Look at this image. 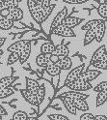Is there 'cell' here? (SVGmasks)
Masks as SVG:
<instances>
[{"label": "cell", "instance_id": "cell-37", "mask_svg": "<svg viewBox=\"0 0 107 120\" xmlns=\"http://www.w3.org/2000/svg\"><path fill=\"white\" fill-rule=\"evenodd\" d=\"M48 118L49 120H68V118L63 114H50L48 115Z\"/></svg>", "mask_w": 107, "mask_h": 120}, {"label": "cell", "instance_id": "cell-42", "mask_svg": "<svg viewBox=\"0 0 107 120\" xmlns=\"http://www.w3.org/2000/svg\"><path fill=\"white\" fill-rule=\"evenodd\" d=\"M94 120H107V119H106L105 115H96V116H95Z\"/></svg>", "mask_w": 107, "mask_h": 120}, {"label": "cell", "instance_id": "cell-2", "mask_svg": "<svg viewBox=\"0 0 107 120\" xmlns=\"http://www.w3.org/2000/svg\"><path fill=\"white\" fill-rule=\"evenodd\" d=\"M50 33L61 36V37H74L75 36L73 30L71 28L66 27L62 24H60V25L56 26L55 28H53L52 30H50Z\"/></svg>", "mask_w": 107, "mask_h": 120}, {"label": "cell", "instance_id": "cell-41", "mask_svg": "<svg viewBox=\"0 0 107 120\" xmlns=\"http://www.w3.org/2000/svg\"><path fill=\"white\" fill-rule=\"evenodd\" d=\"M10 13V10L9 9H7V8H4L0 11V15H1V17H8V15Z\"/></svg>", "mask_w": 107, "mask_h": 120}, {"label": "cell", "instance_id": "cell-15", "mask_svg": "<svg viewBox=\"0 0 107 120\" xmlns=\"http://www.w3.org/2000/svg\"><path fill=\"white\" fill-rule=\"evenodd\" d=\"M45 72L52 77L58 76V75L62 72L61 68L58 66L57 63H49L48 65L45 66Z\"/></svg>", "mask_w": 107, "mask_h": 120}, {"label": "cell", "instance_id": "cell-35", "mask_svg": "<svg viewBox=\"0 0 107 120\" xmlns=\"http://www.w3.org/2000/svg\"><path fill=\"white\" fill-rule=\"evenodd\" d=\"M92 65H94V67H96V68L101 69V70H106L107 61H103V60H96V61H95Z\"/></svg>", "mask_w": 107, "mask_h": 120}, {"label": "cell", "instance_id": "cell-48", "mask_svg": "<svg viewBox=\"0 0 107 120\" xmlns=\"http://www.w3.org/2000/svg\"><path fill=\"white\" fill-rule=\"evenodd\" d=\"M100 1V3H106V0H99Z\"/></svg>", "mask_w": 107, "mask_h": 120}, {"label": "cell", "instance_id": "cell-19", "mask_svg": "<svg viewBox=\"0 0 107 120\" xmlns=\"http://www.w3.org/2000/svg\"><path fill=\"white\" fill-rule=\"evenodd\" d=\"M73 104H74L76 110H80V111L89 110L88 103L85 101V99H75V100H73Z\"/></svg>", "mask_w": 107, "mask_h": 120}, {"label": "cell", "instance_id": "cell-25", "mask_svg": "<svg viewBox=\"0 0 107 120\" xmlns=\"http://www.w3.org/2000/svg\"><path fill=\"white\" fill-rule=\"evenodd\" d=\"M55 49V45L52 43H44L41 47V53L44 54H51Z\"/></svg>", "mask_w": 107, "mask_h": 120}, {"label": "cell", "instance_id": "cell-10", "mask_svg": "<svg viewBox=\"0 0 107 120\" xmlns=\"http://www.w3.org/2000/svg\"><path fill=\"white\" fill-rule=\"evenodd\" d=\"M23 11H22L20 8H18V7H17V8H14L12 10H10V13L8 15V19H10L11 20H13L14 22V21H19L21 20L22 19H23Z\"/></svg>", "mask_w": 107, "mask_h": 120}, {"label": "cell", "instance_id": "cell-5", "mask_svg": "<svg viewBox=\"0 0 107 120\" xmlns=\"http://www.w3.org/2000/svg\"><path fill=\"white\" fill-rule=\"evenodd\" d=\"M21 94H22V97L25 99V101L29 104H31L32 106H35V107H39L40 106V100L38 98L37 94L29 91V90L25 89V90H21Z\"/></svg>", "mask_w": 107, "mask_h": 120}, {"label": "cell", "instance_id": "cell-52", "mask_svg": "<svg viewBox=\"0 0 107 120\" xmlns=\"http://www.w3.org/2000/svg\"><path fill=\"white\" fill-rule=\"evenodd\" d=\"M9 120H14V119H13V118H12V119H9Z\"/></svg>", "mask_w": 107, "mask_h": 120}, {"label": "cell", "instance_id": "cell-11", "mask_svg": "<svg viewBox=\"0 0 107 120\" xmlns=\"http://www.w3.org/2000/svg\"><path fill=\"white\" fill-rule=\"evenodd\" d=\"M82 21L81 19H78V18H75V17H66L63 21H62V25L66 26V27H68V28H73L75 26H77L80 22Z\"/></svg>", "mask_w": 107, "mask_h": 120}, {"label": "cell", "instance_id": "cell-32", "mask_svg": "<svg viewBox=\"0 0 107 120\" xmlns=\"http://www.w3.org/2000/svg\"><path fill=\"white\" fill-rule=\"evenodd\" d=\"M28 118V115L25 111L22 110H18L17 112H14L13 115V119L14 120H26Z\"/></svg>", "mask_w": 107, "mask_h": 120}, {"label": "cell", "instance_id": "cell-1", "mask_svg": "<svg viewBox=\"0 0 107 120\" xmlns=\"http://www.w3.org/2000/svg\"><path fill=\"white\" fill-rule=\"evenodd\" d=\"M65 86L70 88L71 90H73V91H80V92L88 91V90L93 88V85H92L89 81H82L79 79H75L73 81H71L70 83L66 84Z\"/></svg>", "mask_w": 107, "mask_h": 120}, {"label": "cell", "instance_id": "cell-3", "mask_svg": "<svg viewBox=\"0 0 107 120\" xmlns=\"http://www.w3.org/2000/svg\"><path fill=\"white\" fill-rule=\"evenodd\" d=\"M27 6L32 19L37 23H40V8L38 7L36 1H34V0H27Z\"/></svg>", "mask_w": 107, "mask_h": 120}, {"label": "cell", "instance_id": "cell-21", "mask_svg": "<svg viewBox=\"0 0 107 120\" xmlns=\"http://www.w3.org/2000/svg\"><path fill=\"white\" fill-rule=\"evenodd\" d=\"M39 86H40V84L38 83V81H36L35 79H29V78L26 79V89L29 90V91L37 94V91H38Z\"/></svg>", "mask_w": 107, "mask_h": 120}, {"label": "cell", "instance_id": "cell-7", "mask_svg": "<svg viewBox=\"0 0 107 120\" xmlns=\"http://www.w3.org/2000/svg\"><path fill=\"white\" fill-rule=\"evenodd\" d=\"M83 70H84V65L83 64L80 65V66H78V67H76V68H74L73 70H71L70 73H68V77H67V79L65 80L64 86L66 84H68V83H70L71 81H73L75 79H77V78L80 76V74L83 72Z\"/></svg>", "mask_w": 107, "mask_h": 120}, {"label": "cell", "instance_id": "cell-33", "mask_svg": "<svg viewBox=\"0 0 107 120\" xmlns=\"http://www.w3.org/2000/svg\"><path fill=\"white\" fill-rule=\"evenodd\" d=\"M14 94L13 89L10 87H6V88H0V99H4L6 97H9Z\"/></svg>", "mask_w": 107, "mask_h": 120}, {"label": "cell", "instance_id": "cell-23", "mask_svg": "<svg viewBox=\"0 0 107 120\" xmlns=\"http://www.w3.org/2000/svg\"><path fill=\"white\" fill-rule=\"evenodd\" d=\"M14 26V21L8 19L7 17H2L0 19V29L9 30Z\"/></svg>", "mask_w": 107, "mask_h": 120}, {"label": "cell", "instance_id": "cell-47", "mask_svg": "<svg viewBox=\"0 0 107 120\" xmlns=\"http://www.w3.org/2000/svg\"><path fill=\"white\" fill-rule=\"evenodd\" d=\"M26 120H39V119H38L37 117H28Z\"/></svg>", "mask_w": 107, "mask_h": 120}, {"label": "cell", "instance_id": "cell-34", "mask_svg": "<svg viewBox=\"0 0 107 120\" xmlns=\"http://www.w3.org/2000/svg\"><path fill=\"white\" fill-rule=\"evenodd\" d=\"M37 96L39 98L40 102H42L44 99V96H45V87L43 84L40 85L39 88H38V91H37Z\"/></svg>", "mask_w": 107, "mask_h": 120}, {"label": "cell", "instance_id": "cell-30", "mask_svg": "<svg viewBox=\"0 0 107 120\" xmlns=\"http://www.w3.org/2000/svg\"><path fill=\"white\" fill-rule=\"evenodd\" d=\"M97 13L102 19H106L107 18V5L106 3H100L97 8Z\"/></svg>", "mask_w": 107, "mask_h": 120}, {"label": "cell", "instance_id": "cell-38", "mask_svg": "<svg viewBox=\"0 0 107 120\" xmlns=\"http://www.w3.org/2000/svg\"><path fill=\"white\" fill-rule=\"evenodd\" d=\"M36 3L38 7L42 9V8H44V7H47L50 4V0H36Z\"/></svg>", "mask_w": 107, "mask_h": 120}, {"label": "cell", "instance_id": "cell-50", "mask_svg": "<svg viewBox=\"0 0 107 120\" xmlns=\"http://www.w3.org/2000/svg\"><path fill=\"white\" fill-rule=\"evenodd\" d=\"M0 120H2V115L0 114Z\"/></svg>", "mask_w": 107, "mask_h": 120}, {"label": "cell", "instance_id": "cell-27", "mask_svg": "<svg viewBox=\"0 0 107 120\" xmlns=\"http://www.w3.org/2000/svg\"><path fill=\"white\" fill-rule=\"evenodd\" d=\"M101 19H93V20H89L88 22H86L85 24L82 26V30L84 31H87V30H94L97 24L100 22Z\"/></svg>", "mask_w": 107, "mask_h": 120}, {"label": "cell", "instance_id": "cell-14", "mask_svg": "<svg viewBox=\"0 0 107 120\" xmlns=\"http://www.w3.org/2000/svg\"><path fill=\"white\" fill-rule=\"evenodd\" d=\"M68 53H70V49H68V48L66 45H58V46L55 47L54 51L51 54H55L60 58H63L65 56H68Z\"/></svg>", "mask_w": 107, "mask_h": 120}, {"label": "cell", "instance_id": "cell-18", "mask_svg": "<svg viewBox=\"0 0 107 120\" xmlns=\"http://www.w3.org/2000/svg\"><path fill=\"white\" fill-rule=\"evenodd\" d=\"M57 64L61 68V70H70L72 66V61L68 56H65L63 58H60Z\"/></svg>", "mask_w": 107, "mask_h": 120}, {"label": "cell", "instance_id": "cell-12", "mask_svg": "<svg viewBox=\"0 0 107 120\" xmlns=\"http://www.w3.org/2000/svg\"><path fill=\"white\" fill-rule=\"evenodd\" d=\"M87 94L80 92V91H73V90H71L68 92H65L63 94H61V97H66V98H71L72 100L75 99H87L88 98Z\"/></svg>", "mask_w": 107, "mask_h": 120}, {"label": "cell", "instance_id": "cell-49", "mask_svg": "<svg viewBox=\"0 0 107 120\" xmlns=\"http://www.w3.org/2000/svg\"><path fill=\"white\" fill-rule=\"evenodd\" d=\"M2 54H3V50H2L1 49H0V56H1Z\"/></svg>", "mask_w": 107, "mask_h": 120}, {"label": "cell", "instance_id": "cell-13", "mask_svg": "<svg viewBox=\"0 0 107 120\" xmlns=\"http://www.w3.org/2000/svg\"><path fill=\"white\" fill-rule=\"evenodd\" d=\"M54 8H55V4H49L47 7L40 9V23L43 22L50 16V14L54 10Z\"/></svg>", "mask_w": 107, "mask_h": 120}, {"label": "cell", "instance_id": "cell-51", "mask_svg": "<svg viewBox=\"0 0 107 120\" xmlns=\"http://www.w3.org/2000/svg\"><path fill=\"white\" fill-rule=\"evenodd\" d=\"M1 18H2V17H1V15H0V19H1Z\"/></svg>", "mask_w": 107, "mask_h": 120}, {"label": "cell", "instance_id": "cell-20", "mask_svg": "<svg viewBox=\"0 0 107 120\" xmlns=\"http://www.w3.org/2000/svg\"><path fill=\"white\" fill-rule=\"evenodd\" d=\"M49 55L50 54H44V53H40L36 58V63L41 67H45L50 63L49 60Z\"/></svg>", "mask_w": 107, "mask_h": 120}, {"label": "cell", "instance_id": "cell-17", "mask_svg": "<svg viewBox=\"0 0 107 120\" xmlns=\"http://www.w3.org/2000/svg\"><path fill=\"white\" fill-rule=\"evenodd\" d=\"M27 42L28 41H26V40H20V41H18V42H14L11 45V46L8 47L7 50H8L9 52H14V51L19 52L22 49V48L26 45Z\"/></svg>", "mask_w": 107, "mask_h": 120}, {"label": "cell", "instance_id": "cell-28", "mask_svg": "<svg viewBox=\"0 0 107 120\" xmlns=\"http://www.w3.org/2000/svg\"><path fill=\"white\" fill-rule=\"evenodd\" d=\"M107 100V91L105 92H97V95H96V107L99 108L100 106H102V105L106 102Z\"/></svg>", "mask_w": 107, "mask_h": 120}, {"label": "cell", "instance_id": "cell-45", "mask_svg": "<svg viewBox=\"0 0 107 120\" xmlns=\"http://www.w3.org/2000/svg\"><path fill=\"white\" fill-rule=\"evenodd\" d=\"M6 42V38H3V37H0V49H1V47L3 46V45L5 44Z\"/></svg>", "mask_w": 107, "mask_h": 120}, {"label": "cell", "instance_id": "cell-24", "mask_svg": "<svg viewBox=\"0 0 107 120\" xmlns=\"http://www.w3.org/2000/svg\"><path fill=\"white\" fill-rule=\"evenodd\" d=\"M16 79H17V78L16 77H13V76L5 77V78L0 79V88H6V87L11 86L12 83Z\"/></svg>", "mask_w": 107, "mask_h": 120}, {"label": "cell", "instance_id": "cell-36", "mask_svg": "<svg viewBox=\"0 0 107 120\" xmlns=\"http://www.w3.org/2000/svg\"><path fill=\"white\" fill-rule=\"evenodd\" d=\"M94 90L96 92H105V91H107V82H106V80L101 81Z\"/></svg>", "mask_w": 107, "mask_h": 120}, {"label": "cell", "instance_id": "cell-22", "mask_svg": "<svg viewBox=\"0 0 107 120\" xmlns=\"http://www.w3.org/2000/svg\"><path fill=\"white\" fill-rule=\"evenodd\" d=\"M104 53H106V46H105V45H103V46H101V47H99L94 52V54H93V56H92V59H91V64H93L95 61L98 60Z\"/></svg>", "mask_w": 107, "mask_h": 120}, {"label": "cell", "instance_id": "cell-4", "mask_svg": "<svg viewBox=\"0 0 107 120\" xmlns=\"http://www.w3.org/2000/svg\"><path fill=\"white\" fill-rule=\"evenodd\" d=\"M101 74V72L99 70H88L86 72H82L80 74V76L77 78V79L82 80V81H92L96 79L99 75Z\"/></svg>", "mask_w": 107, "mask_h": 120}, {"label": "cell", "instance_id": "cell-40", "mask_svg": "<svg viewBox=\"0 0 107 120\" xmlns=\"http://www.w3.org/2000/svg\"><path fill=\"white\" fill-rule=\"evenodd\" d=\"M49 60H50V63H57L60 60V57L55 55V54H50L49 55Z\"/></svg>", "mask_w": 107, "mask_h": 120}, {"label": "cell", "instance_id": "cell-43", "mask_svg": "<svg viewBox=\"0 0 107 120\" xmlns=\"http://www.w3.org/2000/svg\"><path fill=\"white\" fill-rule=\"evenodd\" d=\"M0 114H1L2 116H4V115H7V111L5 110V109L0 105Z\"/></svg>", "mask_w": 107, "mask_h": 120}, {"label": "cell", "instance_id": "cell-29", "mask_svg": "<svg viewBox=\"0 0 107 120\" xmlns=\"http://www.w3.org/2000/svg\"><path fill=\"white\" fill-rule=\"evenodd\" d=\"M18 60H19V52H17V51L11 52L8 59H7V64L8 65H13L17 61H18Z\"/></svg>", "mask_w": 107, "mask_h": 120}, {"label": "cell", "instance_id": "cell-6", "mask_svg": "<svg viewBox=\"0 0 107 120\" xmlns=\"http://www.w3.org/2000/svg\"><path fill=\"white\" fill-rule=\"evenodd\" d=\"M94 30H95V34H96L95 40L97 43H100L102 41V39H103L104 34H105V30H106V22H105V20H100V22L97 24V26Z\"/></svg>", "mask_w": 107, "mask_h": 120}, {"label": "cell", "instance_id": "cell-16", "mask_svg": "<svg viewBox=\"0 0 107 120\" xmlns=\"http://www.w3.org/2000/svg\"><path fill=\"white\" fill-rule=\"evenodd\" d=\"M61 98H62V100H63V104H64L66 109L71 114H76L77 110H76V109L74 107L73 100L71 99V98H66V97H61Z\"/></svg>", "mask_w": 107, "mask_h": 120}, {"label": "cell", "instance_id": "cell-8", "mask_svg": "<svg viewBox=\"0 0 107 120\" xmlns=\"http://www.w3.org/2000/svg\"><path fill=\"white\" fill-rule=\"evenodd\" d=\"M31 49H32L31 42L28 41L25 46L22 48V49L19 51V62H20V64H23L24 62L27 61V59L30 56V53H31Z\"/></svg>", "mask_w": 107, "mask_h": 120}, {"label": "cell", "instance_id": "cell-44", "mask_svg": "<svg viewBox=\"0 0 107 120\" xmlns=\"http://www.w3.org/2000/svg\"><path fill=\"white\" fill-rule=\"evenodd\" d=\"M63 1L66 3H68V4H78L77 0H63Z\"/></svg>", "mask_w": 107, "mask_h": 120}, {"label": "cell", "instance_id": "cell-31", "mask_svg": "<svg viewBox=\"0 0 107 120\" xmlns=\"http://www.w3.org/2000/svg\"><path fill=\"white\" fill-rule=\"evenodd\" d=\"M4 7L9 10L18 7V0H4Z\"/></svg>", "mask_w": 107, "mask_h": 120}, {"label": "cell", "instance_id": "cell-46", "mask_svg": "<svg viewBox=\"0 0 107 120\" xmlns=\"http://www.w3.org/2000/svg\"><path fill=\"white\" fill-rule=\"evenodd\" d=\"M4 8V0H0V11Z\"/></svg>", "mask_w": 107, "mask_h": 120}, {"label": "cell", "instance_id": "cell-9", "mask_svg": "<svg viewBox=\"0 0 107 120\" xmlns=\"http://www.w3.org/2000/svg\"><path fill=\"white\" fill-rule=\"evenodd\" d=\"M67 16H68V9L65 7V8H63V10L60 11V12L56 15V16H55V18L53 19L52 23H51V26H50V30H52L53 28H55L56 26L60 25L61 23H62L63 19H64Z\"/></svg>", "mask_w": 107, "mask_h": 120}, {"label": "cell", "instance_id": "cell-39", "mask_svg": "<svg viewBox=\"0 0 107 120\" xmlns=\"http://www.w3.org/2000/svg\"><path fill=\"white\" fill-rule=\"evenodd\" d=\"M95 116L91 113H84L80 116V120H94Z\"/></svg>", "mask_w": 107, "mask_h": 120}, {"label": "cell", "instance_id": "cell-26", "mask_svg": "<svg viewBox=\"0 0 107 120\" xmlns=\"http://www.w3.org/2000/svg\"><path fill=\"white\" fill-rule=\"evenodd\" d=\"M85 36H84V46H88L95 40V30H87L85 31Z\"/></svg>", "mask_w": 107, "mask_h": 120}]
</instances>
